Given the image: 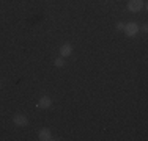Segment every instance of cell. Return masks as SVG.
Segmentation results:
<instances>
[{"label": "cell", "mask_w": 148, "mask_h": 141, "mask_svg": "<svg viewBox=\"0 0 148 141\" xmlns=\"http://www.w3.org/2000/svg\"><path fill=\"white\" fill-rule=\"evenodd\" d=\"M123 31H125L126 36H129V38L136 36V35L139 33V24H136V22H128V24H125Z\"/></svg>", "instance_id": "cell-1"}, {"label": "cell", "mask_w": 148, "mask_h": 141, "mask_svg": "<svg viewBox=\"0 0 148 141\" xmlns=\"http://www.w3.org/2000/svg\"><path fill=\"white\" fill-rule=\"evenodd\" d=\"M143 0H129L128 2V9L131 13H139L143 8Z\"/></svg>", "instance_id": "cell-2"}, {"label": "cell", "mask_w": 148, "mask_h": 141, "mask_svg": "<svg viewBox=\"0 0 148 141\" xmlns=\"http://www.w3.org/2000/svg\"><path fill=\"white\" fill-rule=\"evenodd\" d=\"M38 108H41V110H47V108L52 107V99L49 96H43L38 99V104H36Z\"/></svg>", "instance_id": "cell-3"}, {"label": "cell", "mask_w": 148, "mask_h": 141, "mask_svg": "<svg viewBox=\"0 0 148 141\" xmlns=\"http://www.w3.org/2000/svg\"><path fill=\"white\" fill-rule=\"evenodd\" d=\"M13 122H14V125H17V127H25V125H29V118H27L25 115H14Z\"/></svg>", "instance_id": "cell-4"}, {"label": "cell", "mask_w": 148, "mask_h": 141, "mask_svg": "<svg viewBox=\"0 0 148 141\" xmlns=\"http://www.w3.org/2000/svg\"><path fill=\"white\" fill-rule=\"evenodd\" d=\"M38 140L40 141H51L52 140V133L49 129H41L38 133Z\"/></svg>", "instance_id": "cell-5"}, {"label": "cell", "mask_w": 148, "mask_h": 141, "mask_svg": "<svg viewBox=\"0 0 148 141\" xmlns=\"http://www.w3.org/2000/svg\"><path fill=\"white\" fill-rule=\"evenodd\" d=\"M73 54V45L71 44H68V42H66V44H63L62 47H60V56H63V58H65V56H69Z\"/></svg>", "instance_id": "cell-6"}, {"label": "cell", "mask_w": 148, "mask_h": 141, "mask_svg": "<svg viewBox=\"0 0 148 141\" xmlns=\"http://www.w3.org/2000/svg\"><path fill=\"white\" fill-rule=\"evenodd\" d=\"M54 64H55V68H63V66H65V58H63V56L55 58L54 60Z\"/></svg>", "instance_id": "cell-7"}, {"label": "cell", "mask_w": 148, "mask_h": 141, "mask_svg": "<svg viewBox=\"0 0 148 141\" xmlns=\"http://www.w3.org/2000/svg\"><path fill=\"white\" fill-rule=\"evenodd\" d=\"M115 28H117L118 31H123V28H125V22H121V20L117 22V24H115Z\"/></svg>", "instance_id": "cell-8"}, {"label": "cell", "mask_w": 148, "mask_h": 141, "mask_svg": "<svg viewBox=\"0 0 148 141\" xmlns=\"http://www.w3.org/2000/svg\"><path fill=\"white\" fill-rule=\"evenodd\" d=\"M142 31H145V33L148 31V27H147V24H143V25H142Z\"/></svg>", "instance_id": "cell-9"}, {"label": "cell", "mask_w": 148, "mask_h": 141, "mask_svg": "<svg viewBox=\"0 0 148 141\" xmlns=\"http://www.w3.org/2000/svg\"><path fill=\"white\" fill-rule=\"evenodd\" d=\"M0 88H2V83H0Z\"/></svg>", "instance_id": "cell-10"}]
</instances>
